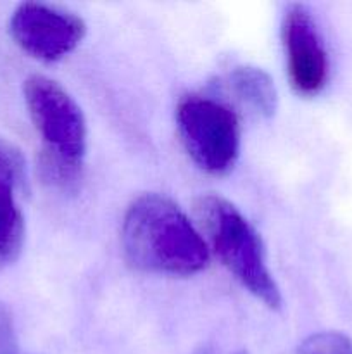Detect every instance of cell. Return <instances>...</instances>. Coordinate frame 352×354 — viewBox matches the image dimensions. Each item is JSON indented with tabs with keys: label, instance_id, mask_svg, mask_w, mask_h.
Masks as SVG:
<instances>
[{
	"label": "cell",
	"instance_id": "cell-1",
	"mask_svg": "<svg viewBox=\"0 0 352 354\" xmlns=\"http://www.w3.org/2000/svg\"><path fill=\"white\" fill-rule=\"evenodd\" d=\"M124 256L133 268L190 277L209 265V248L195 225L161 194H144L128 206L121 228Z\"/></svg>",
	"mask_w": 352,
	"mask_h": 354
},
{
	"label": "cell",
	"instance_id": "cell-2",
	"mask_svg": "<svg viewBox=\"0 0 352 354\" xmlns=\"http://www.w3.org/2000/svg\"><path fill=\"white\" fill-rule=\"evenodd\" d=\"M24 100L43 140L41 171L55 185H71L86 154V121L81 107L54 80L33 75L24 82Z\"/></svg>",
	"mask_w": 352,
	"mask_h": 354
},
{
	"label": "cell",
	"instance_id": "cell-3",
	"mask_svg": "<svg viewBox=\"0 0 352 354\" xmlns=\"http://www.w3.org/2000/svg\"><path fill=\"white\" fill-rule=\"evenodd\" d=\"M195 214L211 248L235 279L269 310L282 308V292L266 261L261 237L237 206L216 194L195 201Z\"/></svg>",
	"mask_w": 352,
	"mask_h": 354
},
{
	"label": "cell",
	"instance_id": "cell-4",
	"mask_svg": "<svg viewBox=\"0 0 352 354\" xmlns=\"http://www.w3.org/2000/svg\"><path fill=\"white\" fill-rule=\"evenodd\" d=\"M179 137L190 158L211 175H228L240 156V121L224 102L185 95L176 106Z\"/></svg>",
	"mask_w": 352,
	"mask_h": 354
},
{
	"label": "cell",
	"instance_id": "cell-5",
	"mask_svg": "<svg viewBox=\"0 0 352 354\" xmlns=\"http://www.w3.org/2000/svg\"><path fill=\"white\" fill-rule=\"evenodd\" d=\"M9 26L16 44L45 62L59 61L71 54L86 33L81 17L38 2L17 6Z\"/></svg>",
	"mask_w": 352,
	"mask_h": 354
},
{
	"label": "cell",
	"instance_id": "cell-6",
	"mask_svg": "<svg viewBox=\"0 0 352 354\" xmlns=\"http://www.w3.org/2000/svg\"><path fill=\"white\" fill-rule=\"evenodd\" d=\"M282 33L290 83L302 95H314L326 85L330 64L309 10L299 3L290 6L283 16Z\"/></svg>",
	"mask_w": 352,
	"mask_h": 354
},
{
	"label": "cell",
	"instance_id": "cell-7",
	"mask_svg": "<svg viewBox=\"0 0 352 354\" xmlns=\"http://www.w3.org/2000/svg\"><path fill=\"white\" fill-rule=\"evenodd\" d=\"M23 158H0V270L14 265L24 244V216L16 190L26 187Z\"/></svg>",
	"mask_w": 352,
	"mask_h": 354
},
{
	"label": "cell",
	"instance_id": "cell-8",
	"mask_svg": "<svg viewBox=\"0 0 352 354\" xmlns=\"http://www.w3.org/2000/svg\"><path fill=\"white\" fill-rule=\"evenodd\" d=\"M230 88L257 116L271 118L278 107V92L271 76L261 68L240 66L230 75Z\"/></svg>",
	"mask_w": 352,
	"mask_h": 354
},
{
	"label": "cell",
	"instance_id": "cell-9",
	"mask_svg": "<svg viewBox=\"0 0 352 354\" xmlns=\"http://www.w3.org/2000/svg\"><path fill=\"white\" fill-rule=\"evenodd\" d=\"M299 354H352V341L342 332H317L304 339Z\"/></svg>",
	"mask_w": 352,
	"mask_h": 354
},
{
	"label": "cell",
	"instance_id": "cell-10",
	"mask_svg": "<svg viewBox=\"0 0 352 354\" xmlns=\"http://www.w3.org/2000/svg\"><path fill=\"white\" fill-rule=\"evenodd\" d=\"M0 354H19L14 315L2 301H0Z\"/></svg>",
	"mask_w": 352,
	"mask_h": 354
},
{
	"label": "cell",
	"instance_id": "cell-11",
	"mask_svg": "<svg viewBox=\"0 0 352 354\" xmlns=\"http://www.w3.org/2000/svg\"><path fill=\"white\" fill-rule=\"evenodd\" d=\"M235 354H248V353L247 351H237Z\"/></svg>",
	"mask_w": 352,
	"mask_h": 354
}]
</instances>
